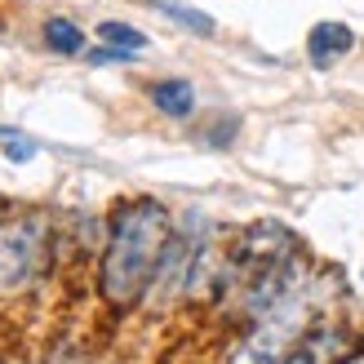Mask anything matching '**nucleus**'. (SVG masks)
I'll return each mask as SVG.
<instances>
[{
    "instance_id": "nucleus-1",
    "label": "nucleus",
    "mask_w": 364,
    "mask_h": 364,
    "mask_svg": "<svg viewBox=\"0 0 364 364\" xmlns=\"http://www.w3.org/2000/svg\"><path fill=\"white\" fill-rule=\"evenodd\" d=\"M169 240H173V218L160 200L138 196L116 205L112 223H107L102 258H98V298L116 316L134 311L151 294V280L160 271Z\"/></svg>"
},
{
    "instance_id": "nucleus-2",
    "label": "nucleus",
    "mask_w": 364,
    "mask_h": 364,
    "mask_svg": "<svg viewBox=\"0 0 364 364\" xmlns=\"http://www.w3.org/2000/svg\"><path fill=\"white\" fill-rule=\"evenodd\" d=\"M53 223L41 209H9L0 200V298H27L53 271Z\"/></svg>"
},
{
    "instance_id": "nucleus-3",
    "label": "nucleus",
    "mask_w": 364,
    "mask_h": 364,
    "mask_svg": "<svg viewBox=\"0 0 364 364\" xmlns=\"http://www.w3.org/2000/svg\"><path fill=\"white\" fill-rule=\"evenodd\" d=\"M311 329H316L311 324V298H306V284H302L298 294H289L284 302H276L258 320H249V329L235 342L227 364H284L289 351Z\"/></svg>"
},
{
    "instance_id": "nucleus-4",
    "label": "nucleus",
    "mask_w": 364,
    "mask_h": 364,
    "mask_svg": "<svg viewBox=\"0 0 364 364\" xmlns=\"http://www.w3.org/2000/svg\"><path fill=\"white\" fill-rule=\"evenodd\" d=\"M355 351H351V338L347 329H329V324H320L311 329L294 351H289L284 364H347Z\"/></svg>"
},
{
    "instance_id": "nucleus-5",
    "label": "nucleus",
    "mask_w": 364,
    "mask_h": 364,
    "mask_svg": "<svg viewBox=\"0 0 364 364\" xmlns=\"http://www.w3.org/2000/svg\"><path fill=\"white\" fill-rule=\"evenodd\" d=\"M355 45V31L347 23H316L311 36H306V53H311L316 67H333L342 53H351Z\"/></svg>"
},
{
    "instance_id": "nucleus-6",
    "label": "nucleus",
    "mask_w": 364,
    "mask_h": 364,
    "mask_svg": "<svg viewBox=\"0 0 364 364\" xmlns=\"http://www.w3.org/2000/svg\"><path fill=\"white\" fill-rule=\"evenodd\" d=\"M151 102H156V112L182 120V116L196 112V89H191V80L169 76V80H156V85H151Z\"/></svg>"
},
{
    "instance_id": "nucleus-7",
    "label": "nucleus",
    "mask_w": 364,
    "mask_h": 364,
    "mask_svg": "<svg viewBox=\"0 0 364 364\" xmlns=\"http://www.w3.org/2000/svg\"><path fill=\"white\" fill-rule=\"evenodd\" d=\"M94 36L107 45V49H120V53H142L151 41L142 36L138 27H129V23H116V18H107V23H98L94 27Z\"/></svg>"
},
{
    "instance_id": "nucleus-8",
    "label": "nucleus",
    "mask_w": 364,
    "mask_h": 364,
    "mask_svg": "<svg viewBox=\"0 0 364 364\" xmlns=\"http://www.w3.org/2000/svg\"><path fill=\"white\" fill-rule=\"evenodd\" d=\"M85 41H89V36L71 23V18H49V23H45V45L53 53H85Z\"/></svg>"
},
{
    "instance_id": "nucleus-9",
    "label": "nucleus",
    "mask_w": 364,
    "mask_h": 364,
    "mask_svg": "<svg viewBox=\"0 0 364 364\" xmlns=\"http://www.w3.org/2000/svg\"><path fill=\"white\" fill-rule=\"evenodd\" d=\"M160 14H169L173 23H182L187 31H196V36H213L218 31V23L209 14H200V9H191V5H178V0H160Z\"/></svg>"
}]
</instances>
